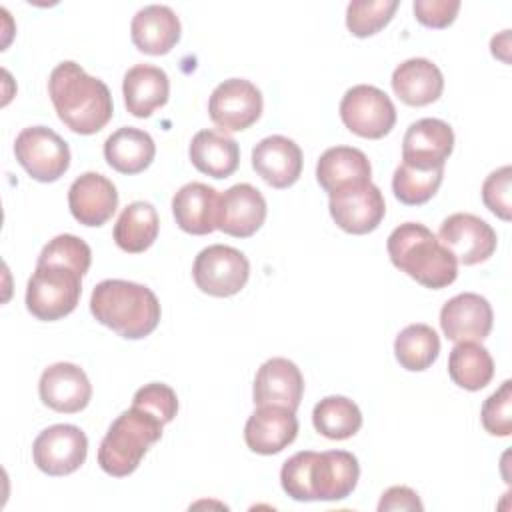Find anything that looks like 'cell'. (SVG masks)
Masks as SVG:
<instances>
[{"label":"cell","mask_w":512,"mask_h":512,"mask_svg":"<svg viewBox=\"0 0 512 512\" xmlns=\"http://www.w3.org/2000/svg\"><path fill=\"white\" fill-rule=\"evenodd\" d=\"M360 478V464L352 452L302 450L290 456L280 470L282 490L298 502L344 500Z\"/></svg>","instance_id":"1"},{"label":"cell","mask_w":512,"mask_h":512,"mask_svg":"<svg viewBox=\"0 0 512 512\" xmlns=\"http://www.w3.org/2000/svg\"><path fill=\"white\" fill-rule=\"evenodd\" d=\"M48 94L58 118L76 134L100 132L114 112L108 86L72 60L60 62L50 72Z\"/></svg>","instance_id":"2"},{"label":"cell","mask_w":512,"mask_h":512,"mask_svg":"<svg viewBox=\"0 0 512 512\" xmlns=\"http://www.w3.org/2000/svg\"><path fill=\"white\" fill-rule=\"evenodd\" d=\"M90 312L100 324L128 340L152 334L162 314L160 302L148 286L118 278H108L94 286Z\"/></svg>","instance_id":"3"},{"label":"cell","mask_w":512,"mask_h":512,"mask_svg":"<svg viewBox=\"0 0 512 512\" xmlns=\"http://www.w3.org/2000/svg\"><path fill=\"white\" fill-rule=\"evenodd\" d=\"M386 248L392 264L426 288H446L458 276L456 258L420 222H404L394 228Z\"/></svg>","instance_id":"4"},{"label":"cell","mask_w":512,"mask_h":512,"mask_svg":"<svg viewBox=\"0 0 512 512\" xmlns=\"http://www.w3.org/2000/svg\"><path fill=\"white\" fill-rule=\"evenodd\" d=\"M162 422L150 412L130 406L108 428L98 448L100 468L116 478L132 474L148 448L162 438Z\"/></svg>","instance_id":"5"},{"label":"cell","mask_w":512,"mask_h":512,"mask_svg":"<svg viewBox=\"0 0 512 512\" xmlns=\"http://www.w3.org/2000/svg\"><path fill=\"white\" fill-rule=\"evenodd\" d=\"M82 276L58 264H36L26 286L28 312L44 322L60 320L74 312L82 294Z\"/></svg>","instance_id":"6"},{"label":"cell","mask_w":512,"mask_h":512,"mask_svg":"<svg viewBox=\"0 0 512 512\" xmlns=\"http://www.w3.org/2000/svg\"><path fill=\"white\" fill-rule=\"evenodd\" d=\"M250 276V262L248 258L232 246L226 244H212L198 252L192 278L196 286L210 296L228 298L238 294Z\"/></svg>","instance_id":"7"},{"label":"cell","mask_w":512,"mask_h":512,"mask_svg":"<svg viewBox=\"0 0 512 512\" xmlns=\"http://www.w3.org/2000/svg\"><path fill=\"white\" fill-rule=\"evenodd\" d=\"M340 118L356 136L378 140L396 124V108L390 96L370 84H356L340 100Z\"/></svg>","instance_id":"8"},{"label":"cell","mask_w":512,"mask_h":512,"mask_svg":"<svg viewBox=\"0 0 512 512\" xmlns=\"http://www.w3.org/2000/svg\"><path fill=\"white\" fill-rule=\"evenodd\" d=\"M18 164L38 182H54L70 166V148L62 136L46 126L24 128L14 142Z\"/></svg>","instance_id":"9"},{"label":"cell","mask_w":512,"mask_h":512,"mask_svg":"<svg viewBox=\"0 0 512 512\" xmlns=\"http://www.w3.org/2000/svg\"><path fill=\"white\" fill-rule=\"evenodd\" d=\"M262 106V92L256 84L246 78H228L212 90L208 114L222 132H240L260 118Z\"/></svg>","instance_id":"10"},{"label":"cell","mask_w":512,"mask_h":512,"mask_svg":"<svg viewBox=\"0 0 512 512\" xmlns=\"http://www.w3.org/2000/svg\"><path fill=\"white\" fill-rule=\"evenodd\" d=\"M88 454V438L74 424H54L42 430L32 444V458L38 470L48 476L76 472Z\"/></svg>","instance_id":"11"},{"label":"cell","mask_w":512,"mask_h":512,"mask_svg":"<svg viewBox=\"0 0 512 512\" xmlns=\"http://www.w3.org/2000/svg\"><path fill=\"white\" fill-rule=\"evenodd\" d=\"M328 196L332 220L348 234H368L376 230L386 214L384 196L372 180L340 188Z\"/></svg>","instance_id":"12"},{"label":"cell","mask_w":512,"mask_h":512,"mask_svg":"<svg viewBox=\"0 0 512 512\" xmlns=\"http://www.w3.org/2000/svg\"><path fill=\"white\" fill-rule=\"evenodd\" d=\"M438 240L456 258V262L464 266L488 260L498 244L494 228L470 212L450 214L440 224Z\"/></svg>","instance_id":"13"},{"label":"cell","mask_w":512,"mask_h":512,"mask_svg":"<svg viewBox=\"0 0 512 512\" xmlns=\"http://www.w3.org/2000/svg\"><path fill=\"white\" fill-rule=\"evenodd\" d=\"M266 200L252 184H234L218 196L216 228L234 238H248L266 220Z\"/></svg>","instance_id":"14"},{"label":"cell","mask_w":512,"mask_h":512,"mask_svg":"<svg viewBox=\"0 0 512 512\" xmlns=\"http://www.w3.org/2000/svg\"><path fill=\"white\" fill-rule=\"evenodd\" d=\"M454 150V130L440 118L412 122L402 140V162L416 168H444Z\"/></svg>","instance_id":"15"},{"label":"cell","mask_w":512,"mask_h":512,"mask_svg":"<svg viewBox=\"0 0 512 512\" xmlns=\"http://www.w3.org/2000/svg\"><path fill=\"white\" fill-rule=\"evenodd\" d=\"M492 306L476 292H462L450 298L440 310V326L452 342H482L492 330Z\"/></svg>","instance_id":"16"},{"label":"cell","mask_w":512,"mask_h":512,"mask_svg":"<svg viewBox=\"0 0 512 512\" xmlns=\"http://www.w3.org/2000/svg\"><path fill=\"white\" fill-rule=\"evenodd\" d=\"M40 400L64 414L84 410L92 398V384L86 372L72 362H56L48 366L38 382Z\"/></svg>","instance_id":"17"},{"label":"cell","mask_w":512,"mask_h":512,"mask_svg":"<svg viewBox=\"0 0 512 512\" xmlns=\"http://www.w3.org/2000/svg\"><path fill=\"white\" fill-rule=\"evenodd\" d=\"M298 418L296 412L284 406H258L244 426L246 446L264 456L282 452L296 440Z\"/></svg>","instance_id":"18"},{"label":"cell","mask_w":512,"mask_h":512,"mask_svg":"<svg viewBox=\"0 0 512 512\" xmlns=\"http://www.w3.org/2000/svg\"><path fill=\"white\" fill-rule=\"evenodd\" d=\"M68 206L80 224L102 226L118 208L116 186L104 174L84 172L68 188Z\"/></svg>","instance_id":"19"},{"label":"cell","mask_w":512,"mask_h":512,"mask_svg":"<svg viewBox=\"0 0 512 512\" xmlns=\"http://www.w3.org/2000/svg\"><path fill=\"white\" fill-rule=\"evenodd\" d=\"M304 394V376L300 368L288 358H270L266 360L254 378V404L256 406H284L298 410Z\"/></svg>","instance_id":"20"},{"label":"cell","mask_w":512,"mask_h":512,"mask_svg":"<svg viewBox=\"0 0 512 512\" xmlns=\"http://www.w3.org/2000/svg\"><path fill=\"white\" fill-rule=\"evenodd\" d=\"M252 168L272 188H288L302 174V150L286 136H266L252 148Z\"/></svg>","instance_id":"21"},{"label":"cell","mask_w":512,"mask_h":512,"mask_svg":"<svg viewBox=\"0 0 512 512\" xmlns=\"http://www.w3.org/2000/svg\"><path fill=\"white\" fill-rule=\"evenodd\" d=\"M130 36L134 46L144 54H168L180 40V20L170 6L148 4L134 14Z\"/></svg>","instance_id":"22"},{"label":"cell","mask_w":512,"mask_h":512,"mask_svg":"<svg viewBox=\"0 0 512 512\" xmlns=\"http://www.w3.org/2000/svg\"><path fill=\"white\" fill-rule=\"evenodd\" d=\"M392 90L408 106H426L442 96L444 76L432 60L408 58L394 68Z\"/></svg>","instance_id":"23"},{"label":"cell","mask_w":512,"mask_h":512,"mask_svg":"<svg viewBox=\"0 0 512 512\" xmlns=\"http://www.w3.org/2000/svg\"><path fill=\"white\" fill-rule=\"evenodd\" d=\"M122 94L124 104L132 116L148 118L156 108H162L168 102V74L158 66L136 64L124 74Z\"/></svg>","instance_id":"24"},{"label":"cell","mask_w":512,"mask_h":512,"mask_svg":"<svg viewBox=\"0 0 512 512\" xmlns=\"http://www.w3.org/2000/svg\"><path fill=\"white\" fill-rule=\"evenodd\" d=\"M188 156L194 168L202 174L212 178H228L240 164V146L226 132L206 128L192 136Z\"/></svg>","instance_id":"25"},{"label":"cell","mask_w":512,"mask_h":512,"mask_svg":"<svg viewBox=\"0 0 512 512\" xmlns=\"http://www.w3.org/2000/svg\"><path fill=\"white\" fill-rule=\"evenodd\" d=\"M218 192L202 182L184 184L172 198L176 224L194 236H204L216 230Z\"/></svg>","instance_id":"26"},{"label":"cell","mask_w":512,"mask_h":512,"mask_svg":"<svg viewBox=\"0 0 512 512\" xmlns=\"http://www.w3.org/2000/svg\"><path fill=\"white\" fill-rule=\"evenodd\" d=\"M370 176L368 156L354 146L328 148L316 164V180L328 194L352 184L370 182Z\"/></svg>","instance_id":"27"},{"label":"cell","mask_w":512,"mask_h":512,"mask_svg":"<svg viewBox=\"0 0 512 512\" xmlns=\"http://www.w3.org/2000/svg\"><path fill=\"white\" fill-rule=\"evenodd\" d=\"M154 156L156 144L152 136L140 128H118L104 142V158L120 174L144 172L152 164Z\"/></svg>","instance_id":"28"},{"label":"cell","mask_w":512,"mask_h":512,"mask_svg":"<svg viewBox=\"0 0 512 512\" xmlns=\"http://www.w3.org/2000/svg\"><path fill=\"white\" fill-rule=\"evenodd\" d=\"M160 230L156 208L150 202L136 200L128 204L114 224V242L128 254H140L148 250Z\"/></svg>","instance_id":"29"},{"label":"cell","mask_w":512,"mask_h":512,"mask_svg":"<svg viewBox=\"0 0 512 512\" xmlns=\"http://www.w3.org/2000/svg\"><path fill=\"white\" fill-rule=\"evenodd\" d=\"M448 374L464 390L476 392L494 376V360L478 342H458L448 356Z\"/></svg>","instance_id":"30"},{"label":"cell","mask_w":512,"mask_h":512,"mask_svg":"<svg viewBox=\"0 0 512 512\" xmlns=\"http://www.w3.org/2000/svg\"><path fill=\"white\" fill-rule=\"evenodd\" d=\"M440 352V338L428 324H408L394 340V354L402 368L422 372L430 368Z\"/></svg>","instance_id":"31"},{"label":"cell","mask_w":512,"mask_h":512,"mask_svg":"<svg viewBox=\"0 0 512 512\" xmlns=\"http://www.w3.org/2000/svg\"><path fill=\"white\" fill-rule=\"evenodd\" d=\"M314 428L330 440H346L362 426L358 404L346 396H326L312 410Z\"/></svg>","instance_id":"32"},{"label":"cell","mask_w":512,"mask_h":512,"mask_svg":"<svg viewBox=\"0 0 512 512\" xmlns=\"http://www.w3.org/2000/svg\"><path fill=\"white\" fill-rule=\"evenodd\" d=\"M444 178V168H416L410 164H400L392 176L394 196L406 206H418L428 202L440 188Z\"/></svg>","instance_id":"33"},{"label":"cell","mask_w":512,"mask_h":512,"mask_svg":"<svg viewBox=\"0 0 512 512\" xmlns=\"http://www.w3.org/2000/svg\"><path fill=\"white\" fill-rule=\"evenodd\" d=\"M398 0H352L346 8V26L358 38L380 32L394 16Z\"/></svg>","instance_id":"34"},{"label":"cell","mask_w":512,"mask_h":512,"mask_svg":"<svg viewBox=\"0 0 512 512\" xmlns=\"http://www.w3.org/2000/svg\"><path fill=\"white\" fill-rule=\"evenodd\" d=\"M90 262L92 250L82 238L74 234H58L42 248L36 264H58L84 276L90 268Z\"/></svg>","instance_id":"35"},{"label":"cell","mask_w":512,"mask_h":512,"mask_svg":"<svg viewBox=\"0 0 512 512\" xmlns=\"http://www.w3.org/2000/svg\"><path fill=\"white\" fill-rule=\"evenodd\" d=\"M480 418L488 434L510 436L512 432V382L510 380H504L502 386L484 400Z\"/></svg>","instance_id":"36"},{"label":"cell","mask_w":512,"mask_h":512,"mask_svg":"<svg viewBox=\"0 0 512 512\" xmlns=\"http://www.w3.org/2000/svg\"><path fill=\"white\" fill-rule=\"evenodd\" d=\"M132 406H138L156 416L162 424H168L178 412V398L168 384L150 382L134 392Z\"/></svg>","instance_id":"37"},{"label":"cell","mask_w":512,"mask_h":512,"mask_svg":"<svg viewBox=\"0 0 512 512\" xmlns=\"http://www.w3.org/2000/svg\"><path fill=\"white\" fill-rule=\"evenodd\" d=\"M510 182H512V168L506 164V166L490 172L482 184V200H484L486 208L502 220L512 218Z\"/></svg>","instance_id":"38"},{"label":"cell","mask_w":512,"mask_h":512,"mask_svg":"<svg viewBox=\"0 0 512 512\" xmlns=\"http://www.w3.org/2000/svg\"><path fill=\"white\" fill-rule=\"evenodd\" d=\"M416 20L428 28H446L456 20L460 10L458 0H414Z\"/></svg>","instance_id":"39"},{"label":"cell","mask_w":512,"mask_h":512,"mask_svg":"<svg viewBox=\"0 0 512 512\" xmlns=\"http://www.w3.org/2000/svg\"><path fill=\"white\" fill-rule=\"evenodd\" d=\"M388 510H424V504L420 502L418 494L412 488L392 486L382 494L378 502V512H388Z\"/></svg>","instance_id":"40"}]
</instances>
